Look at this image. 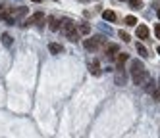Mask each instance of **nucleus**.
Listing matches in <instances>:
<instances>
[{
    "instance_id": "1",
    "label": "nucleus",
    "mask_w": 160,
    "mask_h": 138,
    "mask_svg": "<svg viewBox=\"0 0 160 138\" xmlns=\"http://www.w3.org/2000/svg\"><path fill=\"white\" fill-rule=\"evenodd\" d=\"M60 31H62V33L66 34V37L72 40V42L79 40V33H77L75 23H73L72 19H62V21H60Z\"/></svg>"
},
{
    "instance_id": "2",
    "label": "nucleus",
    "mask_w": 160,
    "mask_h": 138,
    "mask_svg": "<svg viewBox=\"0 0 160 138\" xmlns=\"http://www.w3.org/2000/svg\"><path fill=\"white\" fill-rule=\"evenodd\" d=\"M21 27H29V25H39V27H42L44 25V14L42 12H35L33 16H29V17H25L23 21L19 23Z\"/></svg>"
},
{
    "instance_id": "3",
    "label": "nucleus",
    "mask_w": 160,
    "mask_h": 138,
    "mask_svg": "<svg viewBox=\"0 0 160 138\" xmlns=\"http://www.w3.org/2000/svg\"><path fill=\"white\" fill-rule=\"evenodd\" d=\"M131 77H133V85H137V86H145L148 80H151V73H148L147 69H143V71L135 73V75H131Z\"/></svg>"
},
{
    "instance_id": "4",
    "label": "nucleus",
    "mask_w": 160,
    "mask_h": 138,
    "mask_svg": "<svg viewBox=\"0 0 160 138\" xmlns=\"http://www.w3.org/2000/svg\"><path fill=\"white\" fill-rule=\"evenodd\" d=\"M100 44H104V37H100V34H97V37H93V39H87L83 42V46L87 50H97Z\"/></svg>"
},
{
    "instance_id": "5",
    "label": "nucleus",
    "mask_w": 160,
    "mask_h": 138,
    "mask_svg": "<svg viewBox=\"0 0 160 138\" xmlns=\"http://www.w3.org/2000/svg\"><path fill=\"white\" fill-rule=\"evenodd\" d=\"M89 73L91 75H95V77H98L102 71H100V63H98V60H93L89 63Z\"/></svg>"
},
{
    "instance_id": "6",
    "label": "nucleus",
    "mask_w": 160,
    "mask_h": 138,
    "mask_svg": "<svg viewBox=\"0 0 160 138\" xmlns=\"http://www.w3.org/2000/svg\"><path fill=\"white\" fill-rule=\"evenodd\" d=\"M148 34H151V31H148L147 25H137V39H148Z\"/></svg>"
},
{
    "instance_id": "7",
    "label": "nucleus",
    "mask_w": 160,
    "mask_h": 138,
    "mask_svg": "<svg viewBox=\"0 0 160 138\" xmlns=\"http://www.w3.org/2000/svg\"><path fill=\"white\" fill-rule=\"evenodd\" d=\"M123 83H125V73H123V63H120L116 71V85H123Z\"/></svg>"
},
{
    "instance_id": "8",
    "label": "nucleus",
    "mask_w": 160,
    "mask_h": 138,
    "mask_svg": "<svg viewBox=\"0 0 160 138\" xmlns=\"http://www.w3.org/2000/svg\"><path fill=\"white\" fill-rule=\"evenodd\" d=\"M104 52L108 58H116V54H120V48H118V44H108L104 48Z\"/></svg>"
},
{
    "instance_id": "9",
    "label": "nucleus",
    "mask_w": 160,
    "mask_h": 138,
    "mask_svg": "<svg viewBox=\"0 0 160 138\" xmlns=\"http://www.w3.org/2000/svg\"><path fill=\"white\" fill-rule=\"evenodd\" d=\"M143 69H145V65H143L141 62H137V60H133V62H131V69H129V71H131V75H135V73L143 71Z\"/></svg>"
},
{
    "instance_id": "10",
    "label": "nucleus",
    "mask_w": 160,
    "mask_h": 138,
    "mask_svg": "<svg viewBox=\"0 0 160 138\" xmlns=\"http://www.w3.org/2000/svg\"><path fill=\"white\" fill-rule=\"evenodd\" d=\"M48 52L54 54V56H58V54L62 52V46H60L58 42H50V44H48Z\"/></svg>"
},
{
    "instance_id": "11",
    "label": "nucleus",
    "mask_w": 160,
    "mask_h": 138,
    "mask_svg": "<svg viewBox=\"0 0 160 138\" xmlns=\"http://www.w3.org/2000/svg\"><path fill=\"white\" fill-rule=\"evenodd\" d=\"M102 17H104L106 21H116V14H114V12L112 10H104V12H102Z\"/></svg>"
},
{
    "instance_id": "12",
    "label": "nucleus",
    "mask_w": 160,
    "mask_h": 138,
    "mask_svg": "<svg viewBox=\"0 0 160 138\" xmlns=\"http://www.w3.org/2000/svg\"><path fill=\"white\" fill-rule=\"evenodd\" d=\"M2 44L6 46V48H10V46L14 44V39H12V34H8V33H4V34H2Z\"/></svg>"
},
{
    "instance_id": "13",
    "label": "nucleus",
    "mask_w": 160,
    "mask_h": 138,
    "mask_svg": "<svg viewBox=\"0 0 160 138\" xmlns=\"http://www.w3.org/2000/svg\"><path fill=\"white\" fill-rule=\"evenodd\" d=\"M48 23H50V25H48V27H50V31H58V29H60V21L56 19V17H50V19H48Z\"/></svg>"
},
{
    "instance_id": "14",
    "label": "nucleus",
    "mask_w": 160,
    "mask_h": 138,
    "mask_svg": "<svg viewBox=\"0 0 160 138\" xmlns=\"http://www.w3.org/2000/svg\"><path fill=\"white\" fill-rule=\"evenodd\" d=\"M77 33H79V34H89V33H91V27L87 25V23H81V25H79V29H77Z\"/></svg>"
},
{
    "instance_id": "15",
    "label": "nucleus",
    "mask_w": 160,
    "mask_h": 138,
    "mask_svg": "<svg viewBox=\"0 0 160 138\" xmlns=\"http://www.w3.org/2000/svg\"><path fill=\"white\" fill-rule=\"evenodd\" d=\"M128 2H129L131 10H141V8H143V2H141V0H128Z\"/></svg>"
},
{
    "instance_id": "16",
    "label": "nucleus",
    "mask_w": 160,
    "mask_h": 138,
    "mask_svg": "<svg viewBox=\"0 0 160 138\" xmlns=\"http://www.w3.org/2000/svg\"><path fill=\"white\" fill-rule=\"evenodd\" d=\"M123 21H125V25H129V27L137 25V17H135V16H128V17H125Z\"/></svg>"
},
{
    "instance_id": "17",
    "label": "nucleus",
    "mask_w": 160,
    "mask_h": 138,
    "mask_svg": "<svg viewBox=\"0 0 160 138\" xmlns=\"http://www.w3.org/2000/svg\"><path fill=\"white\" fill-rule=\"evenodd\" d=\"M137 52H139V56H141V58H147V56H148V52H147V48H145V46H143L141 42H139V44H137Z\"/></svg>"
},
{
    "instance_id": "18",
    "label": "nucleus",
    "mask_w": 160,
    "mask_h": 138,
    "mask_svg": "<svg viewBox=\"0 0 160 138\" xmlns=\"http://www.w3.org/2000/svg\"><path fill=\"white\" fill-rule=\"evenodd\" d=\"M152 100H154V102H160V83H158L156 88L152 90Z\"/></svg>"
},
{
    "instance_id": "19",
    "label": "nucleus",
    "mask_w": 160,
    "mask_h": 138,
    "mask_svg": "<svg viewBox=\"0 0 160 138\" xmlns=\"http://www.w3.org/2000/svg\"><path fill=\"white\" fill-rule=\"evenodd\" d=\"M128 54H125V52H122V54H118V63H123V62H128Z\"/></svg>"
},
{
    "instance_id": "20",
    "label": "nucleus",
    "mask_w": 160,
    "mask_h": 138,
    "mask_svg": "<svg viewBox=\"0 0 160 138\" xmlns=\"http://www.w3.org/2000/svg\"><path fill=\"white\" fill-rule=\"evenodd\" d=\"M120 39H122L123 42H129V40H131V39H129V34H128V33H123V31H120Z\"/></svg>"
},
{
    "instance_id": "21",
    "label": "nucleus",
    "mask_w": 160,
    "mask_h": 138,
    "mask_svg": "<svg viewBox=\"0 0 160 138\" xmlns=\"http://www.w3.org/2000/svg\"><path fill=\"white\" fill-rule=\"evenodd\" d=\"M154 34H156V39L160 40V23H158V25L154 27Z\"/></svg>"
},
{
    "instance_id": "22",
    "label": "nucleus",
    "mask_w": 160,
    "mask_h": 138,
    "mask_svg": "<svg viewBox=\"0 0 160 138\" xmlns=\"http://www.w3.org/2000/svg\"><path fill=\"white\" fill-rule=\"evenodd\" d=\"M31 2H41V0H31Z\"/></svg>"
},
{
    "instance_id": "23",
    "label": "nucleus",
    "mask_w": 160,
    "mask_h": 138,
    "mask_svg": "<svg viewBox=\"0 0 160 138\" xmlns=\"http://www.w3.org/2000/svg\"><path fill=\"white\" fill-rule=\"evenodd\" d=\"M158 19H160V10H158Z\"/></svg>"
},
{
    "instance_id": "24",
    "label": "nucleus",
    "mask_w": 160,
    "mask_h": 138,
    "mask_svg": "<svg viewBox=\"0 0 160 138\" xmlns=\"http://www.w3.org/2000/svg\"><path fill=\"white\" fill-rule=\"evenodd\" d=\"M158 54H160V48H158Z\"/></svg>"
},
{
    "instance_id": "25",
    "label": "nucleus",
    "mask_w": 160,
    "mask_h": 138,
    "mask_svg": "<svg viewBox=\"0 0 160 138\" xmlns=\"http://www.w3.org/2000/svg\"><path fill=\"white\" fill-rule=\"evenodd\" d=\"M122 2H123V0H122Z\"/></svg>"
},
{
    "instance_id": "26",
    "label": "nucleus",
    "mask_w": 160,
    "mask_h": 138,
    "mask_svg": "<svg viewBox=\"0 0 160 138\" xmlns=\"http://www.w3.org/2000/svg\"><path fill=\"white\" fill-rule=\"evenodd\" d=\"M0 8H2V6H0Z\"/></svg>"
}]
</instances>
